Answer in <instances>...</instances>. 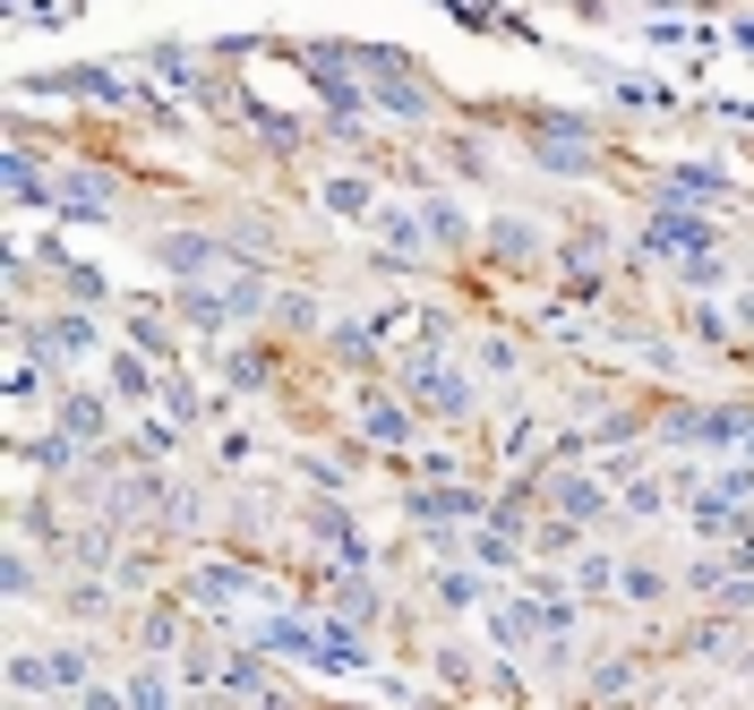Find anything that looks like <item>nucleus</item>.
Segmentation results:
<instances>
[{"label":"nucleus","instance_id":"1","mask_svg":"<svg viewBox=\"0 0 754 710\" xmlns=\"http://www.w3.org/2000/svg\"><path fill=\"white\" fill-rule=\"evenodd\" d=\"M352 61H361V69H378L369 86H378V103H386V112H403V121H421V112H428V86L412 77V61H403V52H378V43H361Z\"/></svg>","mask_w":754,"mask_h":710},{"label":"nucleus","instance_id":"2","mask_svg":"<svg viewBox=\"0 0 754 710\" xmlns=\"http://www.w3.org/2000/svg\"><path fill=\"white\" fill-rule=\"evenodd\" d=\"M403 386L421 394L428 411H446V420H463V411H472V386H463V377H446V368H437V352H412V359H403Z\"/></svg>","mask_w":754,"mask_h":710},{"label":"nucleus","instance_id":"3","mask_svg":"<svg viewBox=\"0 0 754 710\" xmlns=\"http://www.w3.org/2000/svg\"><path fill=\"white\" fill-rule=\"evenodd\" d=\"M712 240H721V231L703 223V215H686V206L652 215V249H678V258H712Z\"/></svg>","mask_w":754,"mask_h":710},{"label":"nucleus","instance_id":"4","mask_svg":"<svg viewBox=\"0 0 754 710\" xmlns=\"http://www.w3.org/2000/svg\"><path fill=\"white\" fill-rule=\"evenodd\" d=\"M52 197H61L78 223H103V206H112V189H103L95 171H69V180H52Z\"/></svg>","mask_w":754,"mask_h":710},{"label":"nucleus","instance_id":"5","mask_svg":"<svg viewBox=\"0 0 754 710\" xmlns=\"http://www.w3.org/2000/svg\"><path fill=\"white\" fill-rule=\"evenodd\" d=\"M197 599H206V608H240V599H258V582L240 574V565H206V574H197Z\"/></svg>","mask_w":754,"mask_h":710},{"label":"nucleus","instance_id":"6","mask_svg":"<svg viewBox=\"0 0 754 710\" xmlns=\"http://www.w3.org/2000/svg\"><path fill=\"white\" fill-rule=\"evenodd\" d=\"M155 258H164L172 274H206L224 249H215V240H197V231H172V240H155Z\"/></svg>","mask_w":754,"mask_h":710},{"label":"nucleus","instance_id":"7","mask_svg":"<svg viewBox=\"0 0 754 710\" xmlns=\"http://www.w3.org/2000/svg\"><path fill=\"white\" fill-rule=\"evenodd\" d=\"M472 565H481V574H506V565H515V531H506V522H481V531H472Z\"/></svg>","mask_w":754,"mask_h":710},{"label":"nucleus","instance_id":"8","mask_svg":"<svg viewBox=\"0 0 754 710\" xmlns=\"http://www.w3.org/2000/svg\"><path fill=\"white\" fill-rule=\"evenodd\" d=\"M446 522V514H481V497H472V488H421V497H412V522Z\"/></svg>","mask_w":754,"mask_h":710},{"label":"nucleus","instance_id":"9","mask_svg":"<svg viewBox=\"0 0 754 710\" xmlns=\"http://www.w3.org/2000/svg\"><path fill=\"white\" fill-rule=\"evenodd\" d=\"M549 497H558V514L566 522H591L609 497H600V480H549Z\"/></svg>","mask_w":754,"mask_h":710},{"label":"nucleus","instance_id":"10","mask_svg":"<svg viewBox=\"0 0 754 710\" xmlns=\"http://www.w3.org/2000/svg\"><path fill=\"white\" fill-rule=\"evenodd\" d=\"M61 437H78V446H95V437H103V403H95V394H69V403H61Z\"/></svg>","mask_w":754,"mask_h":710},{"label":"nucleus","instance_id":"11","mask_svg":"<svg viewBox=\"0 0 754 710\" xmlns=\"http://www.w3.org/2000/svg\"><path fill=\"white\" fill-rule=\"evenodd\" d=\"M361 428L378 437V446H403V437H412V420H403L394 403H369V411H361Z\"/></svg>","mask_w":754,"mask_h":710},{"label":"nucleus","instance_id":"12","mask_svg":"<svg viewBox=\"0 0 754 710\" xmlns=\"http://www.w3.org/2000/svg\"><path fill=\"white\" fill-rule=\"evenodd\" d=\"M9 685H18V693H43V685H61V677H52V659H9Z\"/></svg>","mask_w":754,"mask_h":710},{"label":"nucleus","instance_id":"13","mask_svg":"<svg viewBox=\"0 0 754 710\" xmlns=\"http://www.w3.org/2000/svg\"><path fill=\"white\" fill-rule=\"evenodd\" d=\"M327 206L334 215H369V180H327Z\"/></svg>","mask_w":754,"mask_h":710},{"label":"nucleus","instance_id":"14","mask_svg":"<svg viewBox=\"0 0 754 710\" xmlns=\"http://www.w3.org/2000/svg\"><path fill=\"white\" fill-rule=\"evenodd\" d=\"M678 197H729V180H721V171H694V163H686V171H678Z\"/></svg>","mask_w":754,"mask_h":710},{"label":"nucleus","instance_id":"15","mask_svg":"<svg viewBox=\"0 0 754 710\" xmlns=\"http://www.w3.org/2000/svg\"><path fill=\"white\" fill-rule=\"evenodd\" d=\"M618 591H626V599H660V574H652V565H626Z\"/></svg>","mask_w":754,"mask_h":710},{"label":"nucleus","instance_id":"16","mask_svg":"<svg viewBox=\"0 0 754 710\" xmlns=\"http://www.w3.org/2000/svg\"><path fill=\"white\" fill-rule=\"evenodd\" d=\"M386 240L403 249V258H412V249H421V215H386Z\"/></svg>","mask_w":754,"mask_h":710},{"label":"nucleus","instance_id":"17","mask_svg":"<svg viewBox=\"0 0 754 710\" xmlns=\"http://www.w3.org/2000/svg\"><path fill=\"white\" fill-rule=\"evenodd\" d=\"M540 163H549V171H583V146H558V137H540Z\"/></svg>","mask_w":754,"mask_h":710},{"label":"nucleus","instance_id":"18","mask_svg":"<svg viewBox=\"0 0 754 710\" xmlns=\"http://www.w3.org/2000/svg\"><path fill=\"white\" fill-rule=\"evenodd\" d=\"M52 677H61V685H86V650H52Z\"/></svg>","mask_w":754,"mask_h":710},{"label":"nucleus","instance_id":"19","mask_svg":"<svg viewBox=\"0 0 754 710\" xmlns=\"http://www.w3.org/2000/svg\"><path fill=\"white\" fill-rule=\"evenodd\" d=\"M583 591H618V565H609V556H583Z\"/></svg>","mask_w":754,"mask_h":710},{"label":"nucleus","instance_id":"20","mask_svg":"<svg viewBox=\"0 0 754 710\" xmlns=\"http://www.w3.org/2000/svg\"><path fill=\"white\" fill-rule=\"evenodd\" d=\"M437 591H446L455 608H472V599H481V582H472V574H437Z\"/></svg>","mask_w":754,"mask_h":710},{"label":"nucleus","instance_id":"21","mask_svg":"<svg viewBox=\"0 0 754 710\" xmlns=\"http://www.w3.org/2000/svg\"><path fill=\"white\" fill-rule=\"evenodd\" d=\"M737 453H746V462H754V411H746V437H737Z\"/></svg>","mask_w":754,"mask_h":710}]
</instances>
